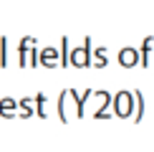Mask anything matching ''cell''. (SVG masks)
I'll return each instance as SVG.
<instances>
[{
    "mask_svg": "<svg viewBox=\"0 0 154 152\" xmlns=\"http://www.w3.org/2000/svg\"><path fill=\"white\" fill-rule=\"evenodd\" d=\"M129 112H131V97L124 91V94H119V97H116V114L129 117Z\"/></svg>",
    "mask_w": 154,
    "mask_h": 152,
    "instance_id": "obj_1",
    "label": "cell"
},
{
    "mask_svg": "<svg viewBox=\"0 0 154 152\" xmlns=\"http://www.w3.org/2000/svg\"><path fill=\"white\" fill-rule=\"evenodd\" d=\"M137 59H139V53H137L134 48H126V51H121V53H119L121 66H134V63H137Z\"/></svg>",
    "mask_w": 154,
    "mask_h": 152,
    "instance_id": "obj_2",
    "label": "cell"
},
{
    "mask_svg": "<svg viewBox=\"0 0 154 152\" xmlns=\"http://www.w3.org/2000/svg\"><path fill=\"white\" fill-rule=\"evenodd\" d=\"M73 63L76 66H86V51H73Z\"/></svg>",
    "mask_w": 154,
    "mask_h": 152,
    "instance_id": "obj_3",
    "label": "cell"
}]
</instances>
